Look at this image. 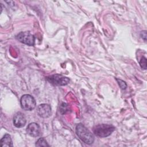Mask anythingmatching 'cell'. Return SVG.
I'll use <instances>...</instances> for the list:
<instances>
[{
  "instance_id": "cell-2",
  "label": "cell",
  "mask_w": 147,
  "mask_h": 147,
  "mask_svg": "<svg viewBox=\"0 0 147 147\" xmlns=\"http://www.w3.org/2000/svg\"><path fill=\"white\" fill-rule=\"evenodd\" d=\"M115 130V127L111 125L100 124L94 128V134L99 137H106L111 134Z\"/></svg>"
},
{
  "instance_id": "cell-3",
  "label": "cell",
  "mask_w": 147,
  "mask_h": 147,
  "mask_svg": "<svg viewBox=\"0 0 147 147\" xmlns=\"http://www.w3.org/2000/svg\"><path fill=\"white\" fill-rule=\"evenodd\" d=\"M20 103L22 109L25 111H31L33 110L36 106L34 98L29 94L22 95L21 98Z\"/></svg>"
},
{
  "instance_id": "cell-5",
  "label": "cell",
  "mask_w": 147,
  "mask_h": 147,
  "mask_svg": "<svg viewBox=\"0 0 147 147\" xmlns=\"http://www.w3.org/2000/svg\"><path fill=\"white\" fill-rule=\"evenodd\" d=\"M47 80L52 84L57 86H65L69 83V79L61 75L55 74L47 78Z\"/></svg>"
},
{
  "instance_id": "cell-1",
  "label": "cell",
  "mask_w": 147,
  "mask_h": 147,
  "mask_svg": "<svg viewBox=\"0 0 147 147\" xmlns=\"http://www.w3.org/2000/svg\"><path fill=\"white\" fill-rule=\"evenodd\" d=\"M76 133L84 143L90 145L94 141V137L91 132L83 124L79 123L76 126Z\"/></svg>"
},
{
  "instance_id": "cell-8",
  "label": "cell",
  "mask_w": 147,
  "mask_h": 147,
  "mask_svg": "<svg viewBox=\"0 0 147 147\" xmlns=\"http://www.w3.org/2000/svg\"><path fill=\"white\" fill-rule=\"evenodd\" d=\"M26 120L24 114L21 112H17L13 117L14 125L17 127H22L26 124Z\"/></svg>"
},
{
  "instance_id": "cell-11",
  "label": "cell",
  "mask_w": 147,
  "mask_h": 147,
  "mask_svg": "<svg viewBox=\"0 0 147 147\" xmlns=\"http://www.w3.org/2000/svg\"><path fill=\"white\" fill-rule=\"evenodd\" d=\"M140 64L141 68H142L144 69H146V59L145 57H142L140 61Z\"/></svg>"
},
{
  "instance_id": "cell-9",
  "label": "cell",
  "mask_w": 147,
  "mask_h": 147,
  "mask_svg": "<svg viewBox=\"0 0 147 147\" xmlns=\"http://www.w3.org/2000/svg\"><path fill=\"white\" fill-rule=\"evenodd\" d=\"M0 144L2 147L13 146V142L10 135H9V134H5L4 136L1 140Z\"/></svg>"
},
{
  "instance_id": "cell-4",
  "label": "cell",
  "mask_w": 147,
  "mask_h": 147,
  "mask_svg": "<svg viewBox=\"0 0 147 147\" xmlns=\"http://www.w3.org/2000/svg\"><path fill=\"white\" fill-rule=\"evenodd\" d=\"M16 38L22 43L29 46L34 44V36L29 32H22L16 36Z\"/></svg>"
},
{
  "instance_id": "cell-6",
  "label": "cell",
  "mask_w": 147,
  "mask_h": 147,
  "mask_svg": "<svg viewBox=\"0 0 147 147\" xmlns=\"http://www.w3.org/2000/svg\"><path fill=\"white\" fill-rule=\"evenodd\" d=\"M38 115L43 118H48L51 115V107L48 104L42 103L38 106L37 108Z\"/></svg>"
},
{
  "instance_id": "cell-13",
  "label": "cell",
  "mask_w": 147,
  "mask_h": 147,
  "mask_svg": "<svg viewBox=\"0 0 147 147\" xmlns=\"http://www.w3.org/2000/svg\"><path fill=\"white\" fill-rule=\"evenodd\" d=\"M141 36H142L141 37H142L145 41H146V30H144V31L141 32Z\"/></svg>"
},
{
  "instance_id": "cell-7",
  "label": "cell",
  "mask_w": 147,
  "mask_h": 147,
  "mask_svg": "<svg viewBox=\"0 0 147 147\" xmlns=\"http://www.w3.org/2000/svg\"><path fill=\"white\" fill-rule=\"evenodd\" d=\"M27 133L33 137H38L41 134V129L38 123L35 122L30 123L26 127Z\"/></svg>"
},
{
  "instance_id": "cell-12",
  "label": "cell",
  "mask_w": 147,
  "mask_h": 147,
  "mask_svg": "<svg viewBox=\"0 0 147 147\" xmlns=\"http://www.w3.org/2000/svg\"><path fill=\"white\" fill-rule=\"evenodd\" d=\"M116 80L118 82V83L119 84V86H120V87L122 89H125L127 87V84L125 83V82H124L123 80H122L121 79H116Z\"/></svg>"
},
{
  "instance_id": "cell-10",
  "label": "cell",
  "mask_w": 147,
  "mask_h": 147,
  "mask_svg": "<svg viewBox=\"0 0 147 147\" xmlns=\"http://www.w3.org/2000/svg\"><path fill=\"white\" fill-rule=\"evenodd\" d=\"M36 146H49V145L47 143L46 140L44 138H39L36 142Z\"/></svg>"
}]
</instances>
